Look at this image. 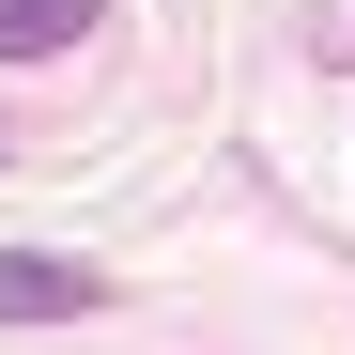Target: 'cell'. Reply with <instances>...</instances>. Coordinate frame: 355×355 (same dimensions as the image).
<instances>
[{
	"instance_id": "6da1fadb",
	"label": "cell",
	"mask_w": 355,
	"mask_h": 355,
	"mask_svg": "<svg viewBox=\"0 0 355 355\" xmlns=\"http://www.w3.org/2000/svg\"><path fill=\"white\" fill-rule=\"evenodd\" d=\"M108 309V278L62 263V248H0V324H93Z\"/></svg>"
},
{
	"instance_id": "7a4b0ae2",
	"label": "cell",
	"mask_w": 355,
	"mask_h": 355,
	"mask_svg": "<svg viewBox=\"0 0 355 355\" xmlns=\"http://www.w3.org/2000/svg\"><path fill=\"white\" fill-rule=\"evenodd\" d=\"M108 31V0H0V62H62Z\"/></svg>"
}]
</instances>
